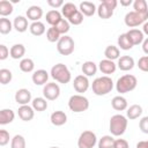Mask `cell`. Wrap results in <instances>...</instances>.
<instances>
[{
	"label": "cell",
	"instance_id": "obj_48",
	"mask_svg": "<svg viewBox=\"0 0 148 148\" xmlns=\"http://www.w3.org/2000/svg\"><path fill=\"white\" fill-rule=\"evenodd\" d=\"M47 5L51 6L52 8H59V7H62L65 3L62 0H47Z\"/></svg>",
	"mask_w": 148,
	"mask_h": 148
},
{
	"label": "cell",
	"instance_id": "obj_16",
	"mask_svg": "<svg viewBox=\"0 0 148 148\" xmlns=\"http://www.w3.org/2000/svg\"><path fill=\"white\" fill-rule=\"evenodd\" d=\"M98 68H99V71H101L103 74L109 75V74H113V73L116 72V69H117V65H116L112 60L103 59V60L99 61V64H98Z\"/></svg>",
	"mask_w": 148,
	"mask_h": 148
},
{
	"label": "cell",
	"instance_id": "obj_39",
	"mask_svg": "<svg viewBox=\"0 0 148 148\" xmlns=\"http://www.w3.org/2000/svg\"><path fill=\"white\" fill-rule=\"evenodd\" d=\"M10 148H25V139L23 135L16 134L10 141Z\"/></svg>",
	"mask_w": 148,
	"mask_h": 148
},
{
	"label": "cell",
	"instance_id": "obj_45",
	"mask_svg": "<svg viewBox=\"0 0 148 148\" xmlns=\"http://www.w3.org/2000/svg\"><path fill=\"white\" fill-rule=\"evenodd\" d=\"M9 142V133L6 130H0V146H6Z\"/></svg>",
	"mask_w": 148,
	"mask_h": 148
},
{
	"label": "cell",
	"instance_id": "obj_49",
	"mask_svg": "<svg viewBox=\"0 0 148 148\" xmlns=\"http://www.w3.org/2000/svg\"><path fill=\"white\" fill-rule=\"evenodd\" d=\"M103 2H104L108 7H110L111 9H113V10H114V8H116L117 5H118V1H117V0H103Z\"/></svg>",
	"mask_w": 148,
	"mask_h": 148
},
{
	"label": "cell",
	"instance_id": "obj_38",
	"mask_svg": "<svg viewBox=\"0 0 148 148\" xmlns=\"http://www.w3.org/2000/svg\"><path fill=\"white\" fill-rule=\"evenodd\" d=\"M13 28H14V27H13L12 22H10L8 18H6V17H1V18H0V32H1L2 35L9 34Z\"/></svg>",
	"mask_w": 148,
	"mask_h": 148
},
{
	"label": "cell",
	"instance_id": "obj_19",
	"mask_svg": "<svg viewBox=\"0 0 148 148\" xmlns=\"http://www.w3.org/2000/svg\"><path fill=\"white\" fill-rule=\"evenodd\" d=\"M62 14L60 13V12H58L57 9H52V10H49L47 13H46V16H45V18H46V22L51 25V27H54V25H57L61 20H62V16H61Z\"/></svg>",
	"mask_w": 148,
	"mask_h": 148
},
{
	"label": "cell",
	"instance_id": "obj_33",
	"mask_svg": "<svg viewBox=\"0 0 148 148\" xmlns=\"http://www.w3.org/2000/svg\"><path fill=\"white\" fill-rule=\"evenodd\" d=\"M18 66H20V69L22 72H24V73H31L34 71V68H35V62L30 58H24V59H22L20 61V65Z\"/></svg>",
	"mask_w": 148,
	"mask_h": 148
},
{
	"label": "cell",
	"instance_id": "obj_43",
	"mask_svg": "<svg viewBox=\"0 0 148 148\" xmlns=\"http://www.w3.org/2000/svg\"><path fill=\"white\" fill-rule=\"evenodd\" d=\"M138 67L142 72H148V56H143L138 61Z\"/></svg>",
	"mask_w": 148,
	"mask_h": 148
},
{
	"label": "cell",
	"instance_id": "obj_50",
	"mask_svg": "<svg viewBox=\"0 0 148 148\" xmlns=\"http://www.w3.org/2000/svg\"><path fill=\"white\" fill-rule=\"evenodd\" d=\"M142 51L148 56V38H146V39L142 42Z\"/></svg>",
	"mask_w": 148,
	"mask_h": 148
},
{
	"label": "cell",
	"instance_id": "obj_20",
	"mask_svg": "<svg viewBox=\"0 0 148 148\" xmlns=\"http://www.w3.org/2000/svg\"><path fill=\"white\" fill-rule=\"evenodd\" d=\"M97 10L96 6L94 2H90V1H82L80 3V12L84 15V16H92L95 14V12Z\"/></svg>",
	"mask_w": 148,
	"mask_h": 148
},
{
	"label": "cell",
	"instance_id": "obj_13",
	"mask_svg": "<svg viewBox=\"0 0 148 148\" xmlns=\"http://www.w3.org/2000/svg\"><path fill=\"white\" fill-rule=\"evenodd\" d=\"M17 114L23 121H30L34 119L35 110L30 105H21L17 110Z\"/></svg>",
	"mask_w": 148,
	"mask_h": 148
},
{
	"label": "cell",
	"instance_id": "obj_34",
	"mask_svg": "<svg viewBox=\"0 0 148 148\" xmlns=\"http://www.w3.org/2000/svg\"><path fill=\"white\" fill-rule=\"evenodd\" d=\"M117 42H118V46H119L121 50H124V51L131 50V49L133 47V44L130 42L128 37L126 36V32H125V34L119 35V37H118V39H117Z\"/></svg>",
	"mask_w": 148,
	"mask_h": 148
},
{
	"label": "cell",
	"instance_id": "obj_29",
	"mask_svg": "<svg viewBox=\"0 0 148 148\" xmlns=\"http://www.w3.org/2000/svg\"><path fill=\"white\" fill-rule=\"evenodd\" d=\"M97 14H98V16H99L101 18L106 20V18H110V17L113 15V9H111L110 7H108V6L102 1V2L99 3L98 8H97Z\"/></svg>",
	"mask_w": 148,
	"mask_h": 148
},
{
	"label": "cell",
	"instance_id": "obj_24",
	"mask_svg": "<svg viewBox=\"0 0 148 148\" xmlns=\"http://www.w3.org/2000/svg\"><path fill=\"white\" fill-rule=\"evenodd\" d=\"M25 54V47L23 44H14L9 50V56L13 59H21Z\"/></svg>",
	"mask_w": 148,
	"mask_h": 148
},
{
	"label": "cell",
	"instance_id": "obj_41",
	"mask_svg": "<svg viewBox=\"0 0 148 148\" xmlns=\"http://www.w3.org/2000/svg\"><path fill=\"white\" fill-rule=\"evenodd\" d=\"M69 24H71V23H69L67 20L62 18V20H61L57 25H54V28L58 30V32H59L60 35L65 36V35L69 31V28H71V27H69Z\"/></svg>",
	"mask_w": 148,
	"mask_h": 148
},
{
	"label": "cell",
	"instance_id": "obj_36",
	"mask_svg": "<svg viewBox=\"0 0 148 148\" xmlns=\"http://www.w3.org/2000/svg\"><path fill=\"white\" fill-rule=\"evenodd\" d=\"M60 37H61V35L58 32V30L54 27H51V28L47 29V31H46V39L50 43H56V42L58 43Z\"/></svg>",
	"mask_w": 148,
	"mask_h": 148
},
{
	"label": "cell",
	"instance_id": "obj_6",
	"mask_svg": "<svg viewBox=\"0 0 148 148\" xmlns=\"http://www.w3.org/2000/svg\"><path fill=\"white\" fill-rule=\"evenodd\" d=\"M75 43L71 36H61L59 42L57 43V50L61 56H69L74 52Z\"/></svg>",
	"mask_w": 148,
	"mask_h": 148
},
{
	"label": "cell",
	"instance_id": "obj_15",
	"mask_svg": "<svg viewBox=\"0 0 148 148\" xmlns=\"http://www.w3.org/2000/svg\"><path fill=\"white\" fill-rule=\"evenodd\" d=\"M31 79L36 86H43V84L45 86L49 80V73L45 69H37L34 72Z\"/></svg>",
	"mask_w": 148,
	"mask_h": 148
},
{
	"label": "cell",
	"instance_id": "obj_44",
	"mask_svg": "<svg viewBox=\"0 0 148 148\" xmlns=\"http://www.w3.org/2000/svg\"><path fill=\"white\" fill-rule=\"evenodd\" d=\"M139 128L141 130L142 133L148 134V116L142 117L139 121Z\"/></svg>",
	"mask_w": 148,
	"mask_h": 148
},
{
	"label": "cell",
	"instance_id": "obj_26",
	"mask_svg": "<svg viewBox=\"0 0 148 148\" xmlns=\"http://www.w3.org/2000/svg\"><path fill=\"white\" fill-rule=\"evenodd\" d=\"M81 71H82L83 75H86L87 77L88 76H92L97 72V65L94 61H86V62L82 64Z\"/></svg>",
	"mask_w": 148,
	"mask_h": 148
},
{
	"label": "cell",
	"instance_id": "obj_47",
	"mask_svg": "<svg viewBox=\"0 0 148 148\" xmlns=\"http://www.w3.org/2000/svg\"><path fill=\"white\" fill-rule=\"evenodd\" d=\"M9 56V50L5 44H0V60L7 59Z\"/></svg>",
	"mask_w": 148,
	"mask_h": 148
},
{
	"label": "cell",
	"instance_id": "obj_8",
	"mask_svg": "<svg viewBox=\"0 0 148 148\" xmlns=\"http://www.w3.org/2000/svg\"><path fill=\"white\" fill-rule=\"evenodd\" d=\"M148 20V15L146 14H140L138 12H128L126 15H125V18H124V22L127 27L130 28H135L140 24H143L145 22H147Z\"/></svg>",
	"mask_w": 148,
	"mask_h": 148
},
{
	"label": "cell",
	"instance_id": "obj_1",
	"mask_svg": "<svg viewBox=\"0 0 148 148\" xmlns=\"http://www.w3.org/2000/svg\"><path fill=\"white\" fill-rule=\"evenodd\" d=\"M91 89L92 92L97 96H104L108 95L109 92H111V90L113 89V81L110 76L104 75V76H99L96 77L92 81L91 84Z\"/></svg>",
	"mask_w": 148,
	"mask_h": 148
},
{
	"label": "cell",
	"instance_id": "obj_4",
	"mask_svg": "<svg viewBox=\"0 0 148 148\" xmlns=\"http://www.w3.org/2000/svg\"><path fill=\"white\" fill-rule=\"evenodd\" d=\"M51 76L52 79H54L57 82L59 83H62V84H66L71 81L72 79V74L68 69V67L61 62L59 64H56L52 68H51Z\"/></svg>",
	"mask_w": 148,
	"mask_h": 148
},
{
	"label": "cell",
	"instance_id": "obj_18",
	"mask_svg": "<svg viewBox=\"0 0 148 148\" xmlns=\"http://www.w3.org/2000/svg\"><path fill=\"white\" fill-rule=\"evenodd\" d=\"M50 120H51L52 125H54V126H62V125H65L66 121H67V114H66L64 111L58 110V111H54V112L51 114Z\"/></svg>",
	"mask_w": 148,
	"mask_h": 148
},
{
	"label": "cell",
	"instance_id": "obj_3",
	"mask_svg": "<svg viewBox=\"0 0 148 148\" xmlns=\"http://www.w3.org/2000/svg\"><path fill=\"white\" fill-rule=\"evenodd\" d=\"M136 84H138V80L134 75L125 74V75L120 76L117 80L116 89L120 94H126V92H130V91L134 90L136 88Z\"/></svg>",
	"mask_w": 148,
	"mask_h": 148
},
{
	"label": "cell",
	"instance_id": "obj_2",
	"mask_svg": "<svg viewBox=\"0 0 148 148\" xmlns=\"http://www.w3.org/2000/svg\"><path fill=\"white\" fill-rule=\"evenodd\" d=\"M127 124L128 120L125 116L123 114H114L110 118V123H109V130L111 132L112 135L114 136H120L125 133L126 128H127Z\"/></svg>",
	"mask_w": 148,
	"mask_h": 148
},
{
	"label": "cell",
	"instance_id": "obj_31",
	"mask_svg": "<svg viewBox=\"0 0 148 148\" xmlns=\"http://www.w3.org/2000/svg\"><path fill=\"white\" fill-rule=\"evenodd\" d=\"M29 30L34 36H42L45 32V25L43 22L37 21V22H32L29 25Z\"/></svg>",
	"mask_w": 148,
	"mask_h": 148
},
{
	"label": "cell",
	"instance_id": "obj_21",
	"mask_svg": "<svg viewBox=\"0 0 148 148\" xmlns=\"http://www.w3.org/2000/svg\"><path fill=\"white\" fill-rule=\"evenodd\" d=\"M13 27H14V29L17 32H24V31H27V29H28V18L24 17V16H22V15L16 16L14 18Z\"/></svg>",
	"mask_w": 148,
	"mask_h": 148
},
{
	"label": "cell",
	"instance_id": "obj_12",
	"mask_svg": "<svg viewBox=\"0 0 148 148\" xmlns=\"http://www.w3.org/2000/svg\"><path fill=\"white\" fill-rule=\"evenodd\" d=\"M126 36L128 37L130 42L134 45H139L145 40V34L139 29H130L126 32Z\"/></svg>",
	"mask_w": 148,
	"mask_h": 148
},
{
	"label": "cell",
	"instance_id": "obj_25",
	"mask_svg": "<svg viewBox=\"0 0 148 148\" xmlns=\"http://www.w3.org/2000/svg\"><path fill=\"white\" fill-rule=\"evenodd\" d=\"M104 56H105V59L113 61V60L120 58V50L114 45H109L104 50Z\"/></svg>",
	"mask_w": 148,
	"mask_h": 148
},
{
	"label": "cell",
	"instance_id": "obj_53",
	"mask_svg": "<svg viewBox=\"0 0 148 148\" xmlns=\"http://www.w3.org/2000/svg\"><path fill=\"white\" fill-rule=\"evenodd\" d=\"M142 32L148 36V21L143 23V25H142Z\"/></svg>",
	"mask_w": 148,
	"mask_h": 148
},
{
	"label": "cell",
	"instance_id": "obj_54",
	"mask_svg": "<svg viewBox=\"0 0 148 148\" xmlns=\"http://www.w3.org/2000/svg\"><path fill=\"white\" fill-rule=\"evenodd\" d=\"M50 148H59V147H50Z\"/></svg>",
	"mask_w": 148,
	"mask_h": 148
},
{
	"label": "cell",
	"instance_id": "obj_52",
	"mask_svg": "<svg viewBox=\"0 0 148 148\" xmlns=\"http://www.w3.org/2000/svg\"><path fill=\"white\" fill-rule=\"evenodd\" d=\"M132 3H133V1H132V0H120V5H121V6H124V7L130 6V5H132Z\"/></svg>",
	"mask_w": 148,
	"mask_h": 148
},
{
	"label": "cell",
	"instance_id": "obj_30",
	"mask_svg": "<svg viewBox=\"0 0 148 148\" xmlns=\"http://www.w3.org/2000/svg\"><path fill=\"white\" fill-rule=\"evenodd\" d=\"M79 9L76 8V6L73 2H66L62 7H61V14L65 16V18H69L71 16H73Z\"/></svg>",
	"mask_w": 148,
	"mask_h": 148
},
{
	"label": "cell",
	"instance_id": "obj_7",
	"mask_svg": "<svg viewBox=\"0 0 148 148\" xmlns=\"http://www.w3.org/2000/svg\"><path fill=\"white\" fill-rule=\"evenodd\" d=\"M97 143V136L92 131H83L77 139L79 148H94Z\"/></svg>",
	"mask_w": 148,
	"mask_h": 148
},
{
	"label": "cell",
	"instance_id": "obj_9",
	"mask_svg": "<svg viewBox=\"0 0 148 148\" xmlns=\"http://www.w3.org/2000/svg\"><path fill=\"white\" fill-rule=\"evenodd\" d=\"M43 95L44 98L47 101H54L60 95V87L56 82H47L43 88Z\"/></svg>",
	"mask_w": 148,
	"mask_h": 148
},
{
	"label": "cell",
	"instance_id": "obj_32",
	"mask_svg": "<svg viewBox=\"0 0 148 148\" xmlns=\"http://www.w3.org/2000/svg\"><path fill=\"white\" fill-rule=\"evenodd\" d=\"M13 3L8 0H1L0 1V15L2 17H6L13 13Z\"/></svg>",
	"mask_w": 148,
	"mask_h": 148
},
{
	"label": "cell",
	"instance_id": "obj_37",
	"mask_svg": "<svg viewBox=\"0 0 148 148\" xmlns=\"http://www.w3.org/2000/svg\"><path fill=\"white\" fill-rule=\"evenodd\" d=\"M114 139L111 135H103L98 141V148H113Z\"/></svg>",
	"mask_w": 148,
	"mask_h": 148
},
{
	"label": "cell",
	"instance_id": "obj_46",
	"mask_svg": "<svg viewBox=\"0 0 148 148\" xmlns=\"http://www.w3.org/2000/svg\"><path fill=\"white\" fill-rule=\"evenodd\" d=\"M113 148H130L128 142L125 139H114Z\"/></svg>",
	"mask_w": 148,
	"mask_h": 148
},
{
	"label": "cell",
	"instance_id": "obj_22",
	"mask_svg": "<svg viewBox=\"0 0 148 148\" xmlns=\"http://www.w3.org/2000/svg\"><path fill=\"white\" fill-rule=\"evenodd\" d=\"M111 105L116 111H124L127 109V99L123 96H114L111 101Z\"/></svg>",
	"mask_w": 148,
	"mask_h": 148
},
{
	"label": "cell",
	"instance_id": "obj_28",
	"mask_svg": "<svg viewBox=\"0 0 148 148\" xmlns=\"http://www.w3.org/2000/svg\"><path fill=\"white\" fill-rule=\"evenodd\" d=\"M47 99L44 98V97H36L32 99L31 102V106L34 108L35 111H38V112H42V111H45L47 109Z\"/></svg>",
	"mask_w": 148,
	"mask_h": 148
},
{
	"label": "cell",
	"instance_id": "obj_23",
	"mask_svg": "<svg viewBox=\"0 0 148 148\" xmlns=\"http://www.w3.org/2000/svg\"><path fill=\"white\" fill-rule=\"evenodd\" d=\"M15 118V113L10 109H2L0 111V125L10 124Z\"/></svg>",
	"mask_w": 148,
	"mask_h": 148
},
{
	"label": "cell",
	"instance_id": "obj_42",
	"mask_svg": "<svg viewBox=\"0 0 148 148\" xmlns=\"http://www.w3.org/2000/svg\"><path fill=\"white\" fill-rule=\"evenodd\" d=\"M71 24H73V25H80L82 22H83V14L80 12V9L73 15V16H71L68 20H67Z\"/></svg>",
	"mask_w": 148,
	"mask_h": 148
},
{
	"label": "cell",
	"instance_id": "obj_51",
	"mask_svg": "<svg viewBox=\"0 0 148 148\" xmlns=\"http://www.w3.org/2000/svg\"><path fill=\"white\" fill-rule=\"evenodd\" d=\"M136 148H148V140H146V141H139L136 143Z\"/></svg>",
	"mask_w": 148,
	"mask_h": 148
},
{
	"label": "cell",
	"instance_id": "obj_40",
	"mask_svg": "<svg viewBox=\"0 0 148 148\" xmlns=\"http://www.w3.org/2000/svg\"><path fill=\"white\" fill-rule=\"evenodd\" d=\"M13 79V74L9 69L7 68H1L0 69V83L1 84H8Z\"/></svg>",
	"mask_w": 148,
	"mask_h": 148
},
{
	"label": "cell",
	"instance_id": "obj_10",
	"mask_svg": "<svg viewBox=\"0 0 148 148\" xmlns=\"http://www.w3.org/2000/svg\"><path fill=\"white\" fill-rule=\"evenodd\" d=\"M89 86H90L89 80H88V77H87L86 75H83V74L77 75V76L74 79V81H73V88H74V90H75L76 92H80V94L86 92V91L89 89Z\"/></svg>",
	"mask_w": 148,
	"mask_h": 148
},
{
	"label": "cell",
	"instance_id": "obj_5",
	"mask_svg": "<svg viewBox=\"0 0 148 148\" xmlns=\"http://www.w3.org/2000/svg\"><path fill=\"white\" fill-rule=\"evenodd\" d=\"M68 108L71 111L76 112V113L83 112L89 109V101L83 95H80V94L73 95L68 99Z\"/></svg>",
	"mask_w": 148,
	"mask_h": 148
},
{
	"label": "cell",
	"instance_id": "obj_17",
	"mask_svg": "<svg viewBox=\"0 0 148 148\" xmlns=\"http://www.w3.org/2000/svg\"><path fill=\"white\" fill-rule=\"evenodd\" d=\"M42 16H43V9L39 6L34 5L27 9V18L31 20L32 22L39 21V18H42Z\"/></svg>",
	"mask_w": 148,
	"mask_h": 148
},
{
	"label": "cell",
	"instance_id": "obj_27",
	"mask_svg": "<svg viewBox=\"0 0 148 148\" xmlns=\"http://www.w3.org/2000/svg\"><path fill=\"white\" fill-rule=\"evenodd\" d=\"M141 114H142V108H141V105H139V104H133V105H131L130 108H127L126 116H127L128 119H131V120L136 119V118H139Z\"/></svg>",
	"mask_w": 148,
	"mask_h": 148
},
{
	"label": "cell",
	"instance_id": "obj_35",
	"mask_svg": "<svg viewBox=\"0 0 148 148\" xmlns=\"http://www.w3.org/2000/svg\"><path fill=\"white\" fill-rule=\"evenodd\" d=\"M133 8H134V12L148 15V5L146 0H135L133 2Z\"/></svg>",
	"mask_w": 148,
	"mask_h": 148
},
{
	"label": "cell",
	"instance_id": "obj_14",
	"mask_svg": "<svg viewBox=\"0 0 148 148\" xmlns=\"http://www.w3.org/2000/svg\"><path fill=\"white\" fill-rule=\"evenodd\" d=\"M135 62H134V59L130 56H121L119 59H118V64H117V67L120 69V71H124V72H127V71H131L133 69Z\"/></svg>",
	"mask_w": 148,
	"mask_h": 148
},
{
	"label": "cell",
	"instance_id": "obj_11",
	"mask_svg": "<svg viewBox=\"0 0 148 148\" xmlns=\"http://www.w3.org/2000/svg\"><path fill=\"white\" fill-rule=\"evenodd\" d=\"M31 101V92L25 89L21 88L15 92V102L20 105H28V103Z\"/></svg>",
	"mask_w": 148,
	"mask_h": 148
}]
</instances>
